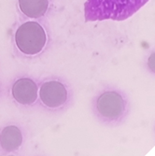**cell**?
<instances>
[{
	"label": "cell",
	"instance_id": "8992f818",
	"mask_svg": "<svg viewBox=\"0 0 155 156\" xmlns=\"http://www.w3.org/2000/svg\"><path fill=\"white\" fill-rule=\"evenodd\" d=\"M23 143V135L18 127L7 126L0 134V145L7 151L18 150Z\"/></svg>",
	"mask_w": 155,
	"mask_h": 156
},
{
	"label": "cell",
	"instance_id": "6da1fadb",
	"mask_svg": "<svg viewBox=\"0 0 155 156\" xmlns=\"http://www.w3.org/2000/svg\"><path fill=\"white\" fill-rule=\"evenodd\" d=\"M149 0H86L84 4L85 20L123 21L131 17Z\"/></svg>",
	"mask_w": 155,
	"mask_h": 156
},
{
	"label": "cell",
	"instance_id": "7a4b0ae2",
	"mask_svg": "<svg viewBox=\"0 0 155 156\" xmlns=\"http://www.w3.org/2000/svg\"><path fill=\"white\" fill-rule=\"evenodd\" d=\"M47 35L37 22H26L20 25L15 33V42L18 49L26 55H35L43 50Z\"/></svg>",
	"mask_w": 155,
	"mask_h": 156
},
{
	"label": "cell",
	"instance_id": "3957f363",
	"mask_svg": "<svg viewBox=\"0 0 155 156\" xmlns=\"http://www.w3.org/2000/svg\"><path fill=\"white\" fill-rule=\"evenodd\" d=\"M122 96L113 91L103 93L96 101V108L99 114L107 120L119 119L124 111Z\"/></svg>",
	"mask_w": 155,
	"mask_h": 156
},
{
	"label": "cell",
	"instance_id": "9c48e42d",
	"mask_svg": "<svg viewBox=\"0 0 155 156\" xmlns=\"http://www.w3.org/2000/svg\"><path fill=\"white\" fill-rule=\"evenodd\" d=\"M9 156H14V155H9Z\"/></svg>",
	"mask_w": 155,
	"mask_h": 156
},
{
	"label": "cell",
	"instance_id": "5b68a950",
	"mask_svg": "<svg viewBox=\"0 0 155 156\" xmlns=\"http://www.w3.org/2000/svg\"><path fill=\"white\" fill-rule=\"evenodd\" d=\"M12 95L18 103L31 105L37 98V84L29 78L19 79L12 86Z\"/></svg>",
	"mask_w": 155,
	"mask_h": 156
},
{
	"label": "cell",
	"instance_id": "52a82bcc",
	"mask_svg": "<svg viewBox=\"0 0 155 156\" xmlns=\"http://www.w3.org/2000/svg\"><path fill=\"white\" fill-rule=\"evenodd\" d=\"M49 0H19L21 11L30 18H39L46 13Z\"/></svg>",
	"mask_w": 155,
	"mask_h": 156
},
{
	"label": "cell",
	"instance_id": "ba28073f",
	"mask_svg": "<svg viewBox=\"0 0 155 156\" xmlns=\"http://www.w3.org/2000/svg\"><path fill=\"white\" fill-rule=\"evenodd\" d=\"M148 66L152 72L155 73V52L152 53L148 59Z\"/></svg>",
	"mask_w": 155,
	"mask_h": 156
},
{
	"label": "cell",
	"instance_id": "277c9868",
	"mask_svg": "<svg viewBox=\"0 0 155 156\" xmlns=\"http://www.w3.org/2000/svg\"><path fill=\"white\" fill-rule=\"evenodd\" d=\"M39 96L46 107L55 108L63 106L66 102L67 91L60 81L50 80L41 85Z\"/></svg>",
	"mask_w": 155,
	"mask_h": 156
}]
</instances>
